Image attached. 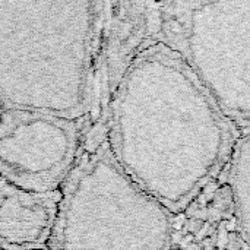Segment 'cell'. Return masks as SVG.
<instances>
[{
  "mask_svg": "<svg viewBox=\"0 0 250 250\" xmlns=\"http://www.w3.org/2000/svg\"><path fill=\"white\" fill-rule=\"evenodd\" d=\"M1 111H3V105H1V101H0V114H1Z\"/></svg>",
  "mask_w": 250,
  "mask_h": 250,
  "instance_id": "ba28073f",
  "label": "cell"
},
{
  "mask_svg": "<svg viewBox=\"0 0 250 250\" xmlns=\"http://www.w3.org/2000/svg\"><path fill=\"white\" fill-rule=\"evenodd\" d=\"M107 141L119 167L168 212H179L220 170L233 132L189 66L160 41L123 72Z\"/></svg>",
  "mask_w": 250,
  "mask_h": 250,
  "instance_id": "6da1fadb",
  "label": "cell"
},
{
  "mask_svg": "<svg viewBox=\"0 0 250 250\" xmlns=\"http://www.w3.org/2000/svg\"><path fill=\"white\" fill-rule=\"evenodd\" d=\"M167 47L189 66L231 126L250 116V0L163 4Z\"/></svg>",
  "mask_w": 250,
  "mask_h": 250,
  "instance_id": "277c9868",
  "label": "cell"
},
{
  "mask_svg": "<svg viewBox=\"0 0 250 250\" xmlns=\"http://www.w3.org/2000/svg\"><path fill=\"white\" fill-rule=\"evenodd\" d=\"M104 3L0 1V101L76 122Z\"/></svg>",
  "mask_w": 250,
  "mask_h": 250,
  "instance_id": "7a4b0ae2",
  "label": "cell"
},
{
  "mask_svg": "<svg viewBox=\"0 0 250 250\" xmlns=\"http://www.w3.org/2000/svg\"><path fill=\"white\" fill-rule=\"evenodd\" d=\"M50 250H171L170 212L116 163L107 139L78 154L64 180Z\"/></svg>",
  "mask_w": 250,
  "mask_h": 250,
  "instance_id": "3957f363",
  "label": "cell"
},
{
  "mask_svg": "<svg viewBox=\"0 0 250 250\" xmlns=\"http://www.w3.org/2000/svg\"><path fill=\"white\" fill-rule=\"evenodd\" d=\"M59 199V190L32 192L0 179V250H42Z\"/></svg>",
  "mask_w": 250,
  "mask_h": 250,
  "instance_id": "8992f818",
  "label": "cell"
},
{
  "mask_svg": "<svg viewBox=\"0 0 250 250\" xmlns=\"http://www.w3.org/2000/svg\"><path fill=\"white\" fill-rule=\"evenodd\" d=\"M230 160V190L237 217L240 234L248 245L249 242V133H243L231 148Z\"/></svg>",
  "mask_w": 250,
  "mask_h": 250,
  "instance_id": "52a82bcc",
  "label": "cell"
},
{
  "mask_svg": "<svg viewBox=\"0 0 250 250\" xmlns=\"http://www.w3.org/2000/svg\"><path fill=\"white\" fill-rule=\"evenodd\" d=\"M79 154V126L59 116L3 108L0 179L32 192H56Z\"/></svg>",
  "mask_w": 250,
  "mask_h": 250,
  "instance_id": "5b68a950",
  "label": "cell"
}]
</instances>
